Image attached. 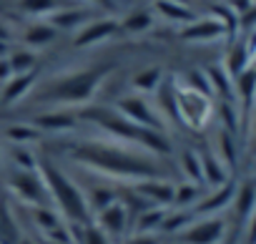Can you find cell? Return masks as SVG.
Returning <instances> with one entry per match:
<instances>
[{
    "label": "cell",
    "mask_w": 256,
    "mask_h": 244,
    "mask_svg": "<svg viewBox=\"0 0 256 244\" xmlns=\"http://www.w3.org/2000/svg\"><path fill=\"white\" fill-rule=\"evenodd\" d=\"M244 241H246V244H256V209H254V214L246 219V234H244Z\"/></svg>",
    "instance_id": "cell-41"
},
{
    "label": "cell",
    "mask_w": 256,
    "mask_h": 244,
    "mask_svg": "<svg viewBox=\"0 0 256 244\" xmlns=\"http://www.w3.org/2000/svg\"><path fill=\"white\" fill-rule=\"evenodd\" d=\"M6 159L18 171H36L40 166V156L36 154L33 146H8L6 149Z\"/></svg>",
    "instance_id": "cell-27"
},
{
    "label": "cell",
    "mask_w": 256,
    "mask_h": 244,
    "mask_svg": "<svg viewBox=\"0 0 256 244\" xmlns=\"http://www.w3.org/2000/svg\"><path fill=\"white\" fill-rule=\"evenodd\" d=\"M234 209H236V216L238 221L246 224V219L254 214L256 209V181H244V184H236V194H234Z\"/></svg>",
    "instance_id": "cell-23"
},
{
    "label": "cell",
    "mask_w": 256,
    "mask_h": 244,
    "mask_svg": "<svg viewBox=\"0 0 256 244\" xmlns=\"http://www.w3.org/2000/svg\"><path fill=\"white\" fill-rule=\"evenodd\" d=\"M176 111H178V124L194 131H204L214 118V101L204 93L186 88L176 78Z\"/></svg>",
    "instance_id": "cell-5"
},
{
    "label": "cell",
    "mask_w": 256,
    "mask_h": 244,
    "mask_svg": "<svg viewBox=\"0 0 256 244\" xmlns=\"http://www.w3.org/2000/svg\"><path fill=\"white\" fill-rule=\"evenodd\" d=\"M8 63H10L13 76H16V73H30V71H36L38 58H36V53L30 48H20V51H13L8 56Z\"/></svg>",
    "instance_id": "cell-39"
},
{
    "label": "cell",
    "mask_w": 256,
    "mask_h": 244,
    "mask_svg": "<svg viewBox=\"0 0 256 244\" xmlns=\"http://www.w3.org/2000/svg\"><path fill=\"white\" fill-rule=\"evenodd\" d=\"M0 41H3V43H10V41H13V31H10L3 21H0Z\"/></svg>",
    "instance_id": "cell-44"
},
{
    "label": "cell",
    "mask_w": 256,
    "mask_h": 244,
    "mask_svg": "<svg viewBox=\"0 0 256 244\" xmlns=\"http://www.w3.org/2000/svg\"><path fill=\"white\" fill-rule=\"evenodd\" d=\"M126 244H158V234H131Z\"/></svg>",
    "instance_id": "cell-42"
},
{
    "label": "cell",
    "mask_w": 256,
    "mask_h": 244,
    "mask_svg": "<svg viewBox=\"0 0 256 244\" xmlns=\"http://www.w3.org/2000/svg\"><path fill=\"white\" fill-rule=\"evenodd\" d=\"M78 3H93V6H100V8H110L113 0H78Z\"/></svg>",
    "instance_id": "cell-45"
},
{
    "label": "cell",
    "mask_w": 256,
    "mask_h": 244,
    "mask_svg": "<svg viewBox=\"0 0 256 244\" xmlns=\"http://www.w3.org/2000/svg\"><path fill=\"white\" fill-rule=\"evenodd\" d=\"M166 211L168 209L164 206H146L144 211H138V216L134 219V234H158Z\"/></svg>",
    "instance_id": "cell-25"
},
{
    "label": "cell",
    "mask_w": 256,
    "mask_h": 244,
    "mask_svg": "<svg viewBox=\"0 0 256 244\" xmlns=\"http://www.w3.org/2000/svg\"><path fill=\"white\" fill-rule=\"evenodd\" d=\"M30 214H33V224L43 231V234H48V231H53L56 226H60V224H66L63 221V216L56 211V206H33L30 209Z\"/></svg>",
    "instance_id": "cell-36"
},
{
    "label": "cell",
    "mask_w": 256,
    "mask_h": 244,
    "mask_svg": "<svg viewBox=\"0 0 256 244\" xmlns=\"http://www.w3.org/2000/svg\"><path fill=\"white\" fill-rule=\"evenodd\" d=\"M73 6H78V0H18V8L26 16H36V18H50L53 13Z\"/></svg>",
    "instance_id": "cell-20"
},
{
    "label": "cell",
    "mask_w": 256,
    "mask_h": 244,
    "mask_svg": "<svg viewBox=\"0 0 256 244\" xmlns=\"http://www.w3.org/2000/svg\"><path fill=\"white\" fill-rule=\"evenodd\" d=\"M43 244H50V241H43Z\"/></svg>",
    "instance_id": "cell-49"
},
{
    "label": "cell",
    "mask_w": 256,
    "mask_h": 244,
    "mask_svg": "<svg viewBox=\"0 0 256 244\" xmlns=\"http://www.w3.org/2000/svg\"><path fill=\"white\" fill-rule=\"evenodd\" d=\"M93 224L100 231H106L110 239H126V234L131 231V226H134V214L128 211L126 204L118 199L116 204H110L103 211H98L93 216Z\"/></svg>",
    "instance_id": "cell-10"
},
{
    "label": "cell",
    "mask_w": 256,
    "mask_h": 244,
    "mask_svg": "<svg viewBox=\"0 0 256 244\" xmlns=\"http://www.w3.org/2000/svg\"><path fill=\"white\" fill-rule=\"evenodd\" d=\"M123 118H128L131 124L136 126H144V129H151V131H166V121L164 116L158 113V108L141 93H128V96H120L113 106Z\"/></svg>",
    "instance_id": "cell-6"
},
{
    "label": "cell",
    "mask_w": 256,
    "mask_h": 244,
    "mask_svg": "<svg viewBox=\"0 0 256 244\" xmlns=\"http://www.w3.org/2000/svg\"><path fill=\"white\" fill-rule=\"evenodd\" d=\"M88 21H93V11L83 8V6H73V8H66V11H58L48 18V23L56 28V31H78L80 26H86Z\"/></svg>",
    "instance_id": "cell-17"
},
{
    "label": "cell",
    "mask_w": 256,
    "mask_h": 244,
    "mask_svg": "<svg viewBox=\"0 0 256 244\" xmlns=\"http://www.w3.org/2000/svg\"><path fill=\"white\" fill-rule=\"evenodd\" d=\"M234 194H236V181H228L224 186H216V189H208L198 201L196 206L191 209V214L196 219H206V216H218L224 209L231 206L234 201Z\"/></svg>",
    "instance_id": "cell-12"
},
{
    "label": "cell",
    "mask_w": 256,
    "mask_h": 244,
    "mask_svg": "<svg viewBox=\"0 0 256 244\" xmlns=\"http://www.w3.org/2000/svg\"><path fill=\"white\" fill-rule=\"evenodd\" d=\"M66 156L83 171L100 176L103 181L138 184L144 179H168L158 156L126 146L103 136H86L66 144Z\"/></svg>",
    "instance_id": "cell-1"
},
{
    "label": "cell",
    "mask_w": 256,
    "mask_h": 244,
    "mask_svg": "<svg viewBox=\"0 0 256 244\" xmlns=\"http://www.w3.org/2000/svg\"><path fill=\"white\" fill-rule=\"evenodd\" d=\"M178 171L184 176V181H194V184H204V174H201V154L194 149H184L178 154Z\"/></svg>",
    "instance_id": "cell-31"
},
{
    "label": "cell",
    "mask_w": 256,
    "mask_h": 244,
    "mask_svg": "<svg viewBox=\"0 0 256 244\" xmlns=\"http://www.w3.org/2000/svg\"><path fill=\"white\" fill-rule=\"evenodd\" d=\"M76 113H78L80 124H88L103 139H110V141H118V144H126V146L148 151V154H154L158 159H166V156L174 154V144H171L166 131H151V129L136 126L128 118H123L113 106H93V103H88V106L78 108Z\"/></svg>",
    "instance_id": "cell-2"
},
{
    "label": "cell",
    "mask_w": 256,
    "mask_h": 244,
    "mask_svg": "<svg viewBox=\"0 0 256 244\" xmlns=\"http://www.w3.org/2000/svg\"><path fill=\"white\" fill-rule=\"evenodd\" d=\"M30 124L46 136V134H53L58 139H68L73 136L78 129H80V121H78V113L70 111V108H48L43 113H36Z\"/></svg>",
    "instance_id": "cell-8"
},
{
    "label": "cell",
    "mask_w": 256,
    "mask_h": 244,
    "mask_svg": "<svg viewBox=\"0 0 256 244\" xmlns=\"http://www.w3.org/2000/svg\"><path fill=\"white\" fill-rule=\"evenodd\" d=\"M70 231H73L76 244H113V239L106 231H100L93 221L90 224H70Z\"/></svg>",
    "instance_id": "cell-34"
},
{
    "label": "cell",
    "mask_w": 256,
    "mask_h": 244,
    "mask_svg": "<svg viewBox=\"0 0 256 244\" xmlns=\"http://www.w3.org/2000/svg\"><path fill=\"white\" fill-rule=\"evenodd\" d=\"M251 151L256 154V111H254V124H251Z\"/></svg>",
    "instance_id": "cell-46"
},
{
    "label": "cell",
    "mask_w": 256,
    "mask_h": 244,
    "mask_svg": "<svg viewBox=\"0 0 256 244\" xmlns=\"http://www.w3.org/2000/svg\"><path fill=\"white\" fill-rule=\"evenodd\" d=\"M56 38H58V31H56L48 21L33 23V26H28L26 33H23V43H26L30 51H33V48H46V46H50Z\"/></svg>",
    "instance_id": "cell-26"
},
{
    "label": "cell",
    "mask_w": 256,
    "mask_h": 244,
    "mask_svg": "<svg viewBox=\"0 0 256 244\" xmlns=\"http://www.w3.org/2000/svg\"><path fill=\"white\" fill-rule=\"evenodd\" d=\"M154 26V13L151 11H134L120 21V31L126 33H146Z\"/></svg>",
    "instance_id": "cell-37"
},
{
    "label": "cell",
    "mask_w": 256,
    "mask_h": 244,
    "mask_svg": "<svg viewBox=\"0 0 256 244\" xmlns=\"http://www.w3.org/2000/svg\"><path fill=\"white\" fill-rule=\"evenodd\" d=\"M8 56H10V43L0 41V58H8Z\"/></svg>",
    "instance_id": "cell-47"
},
{
    "label": "cell",
    "mask_w": 256,
    "mask_h": 244,
    "mask_svg": "<svg viewBox=\"0 0 256 244\" xmlns=\"http://www.w3.org/2000/svg\"><path fill=\"white\" fill-rule=\"evenodd\" d=\"M10 76H13V68H10L8 58H0V83H6Z\"/></svg>",
    "instance_id": "cell-43"
},
{
    "label": "cell",
    "mask_w": 256,
    "mask_h": 244,
    "mask_svg": "<svg viewBox=\"0 0 256 244\" xmlns=\"http://www.w3.org/2000/svg\"><path fill=\"white\" fill-rule=\"evenodd\" d=\"M204 71H206V78H208V86H211V96H216L218 101H236L234 78L228 76V71L224 66H208Z\"/></svg>",
    "instance_id": "cell-18"
},
{
    "label": "cell",
    "mask_w": 256,
    "mask_h": 244,
    "mask_svg": "<svg viewBox=\"0 0 256 244\" xmlns=\"http://www.w3.org/2000/svg\"><path fill=\"white\" fill-rule=\"evenodd\" d=\"M194 219H196V216L191 214V209H174V206H168V211H166V216H164V224H161V231H164V234H178V231H184Z\"/></svg>",
    "instance_id": "cell-35"
},
{
    "label": "cell",
    "mask_w": 256,
    "mask_h": 244,
    "mask_svg": "<svg viewBox=\"0 0 256 244\" xmlns=\"http://www.w3.org/2000/svg\"><path fill=\"white\" fill-rule=\"evenodd\" d=\"M20 244H38V241H33V239H23Z\"/></svg>",
    "instance_id": "cell-48"
},
{
    "label": "cell",
    "mask_w": 256,
    "mask_h": 244,
    "mask_svg": "<svg viewBox=\"0 0 256 244\" xmlns=\"http://www.w3.org/2000/svg\"><path fill=\"white\" fill-rule=\"evenodd\" d=\"M118 31H120V23H118L116 18H110V16H106V18H93V21H88L86 26H80V28L76 31L73 46H76V48H93V46H98V43L113 38Z\"/></svg>",
    "instance_id": "cell-11"
},
{
    "label": "cell",
    "mask_w": 256,
    "mask_h": 244,
    "mask_svg": "<svg viewBox=\"0 0 256 244\" xmlns=\"http://www.w3.org/2000/svg\"><path fill=\"white\" fill-rule=\"evenodd\" d=\"M134 191L144 199V204L168 209V206L174 204L176 184H174L171 179H144V181L134 184Z\"/></svg>",
    "instance_id": "cell-14"
},
{
    "label": "cell",
    "mask_w": 256,
    "mask_h": 244,
    "mask_svg": "<svg viewBox=\"0 0 256 244\" xmlns=\"http://www.w3.org/2000/svg\"><path fill=\"white\" fill-rule=\"evenodd\" d=\"M0 151H3V149H0Z\"/></svg>",
    "instance_id": "cell-50"
},
{
    "label": "cell",
    "mask_w": 256,
    "mask_h": 244,
    "mask_svg": "<svg viewBox=\"0 0 256 244\" xmlns=\"http://www.w3.org/2000/svg\"><path fill=\"white\" fill-rule=\"evenodd\" d=\"M221 161H224V166L228 169V171H234L236 169V164H238V146H236V136L234 134H228V131H224V129H218V136H216V151H214Z\"/></svg>",
    "instance_id": "cell-30"
},
{
    "label": "cell",
    "mask_w": 256,
    "mask_h": 244,
    "mask_svg": "<svg viewBox=\"0 0 256 244\" xmlns=\"http://www.w3.org/2000/svg\"><path fill=\"white\" fill-rule=\"evenodd\" d=\"M186 88H191V91H196V93H204V96H208V98H214L211 96V86H208V78H206V71L204 68H191L188 73H184V78H178Z\"/></svg>",
    "instance_id": "cell-40"
},
{
    "label": "cell",
    "mask_w": 256,
    "mask_h": 244,
    "mask_svg": "<svg viewBox=\"0 0 256 244\" xmlns=\"http://www.w3.org/2000/svg\"><path fill=\"white\" fill-rule=\"evenodd\" d=\"M176 236H178V244H221L226 236V219L221 216L194 219Z\"/></svg>",
    "instance_id": "cell-9"
},
{
    "label": "cell",
    "mask_w": 256,
    "mask_h": 244,
    "mask_svg": "<svg viewBox=\"0 0 256 244\" xmlns=\"http://www.w3.org/2000/svg\"><path fill=\"white\" fill-rule=\"evenodd\" d=\"M211 18H216V21L226 28V38H234L236 31H238V26H241V23H238L241 18L228 8V3H216V6L211 8Z\"/></svg>",
    "instance_id": "cell-38"
},
{
    "label": "cell",
    "mask_w": 256,
    "mask_h": 244,
    "mask_svg": "<svg viewBox=\"0 0 256 244\" xmlns=\"http://www.w3.org/2000/svg\"><path fill=\"white\" fill-rule=\"evenodd\" d=\"M248 66H251V51H248V43L236 41V43L228 48V53H226V63H224V68L228 71L231 78H236V76L244 73Z\"/></svg>",
    "instance_id": "cell-29"
},
{
    "label": "cell",
    "mask_w": 256,
    "mask_h": 244,
    "mask_svg": "<svg viewBox=\"0 0 256 244\" xmlns=\"http://www.w3.org/2000/svg\"><path fill=\"white\" fill-rule=\"evenodd\" d=\"M201 174H204V184L208 189H216V186H224L231 181V171L224 166V161L214 151L201 154Z\"/></svg>",
    "instance_id": "cell-16"
},
{
    "label": "cell",
    "mask_w": 256,
    "mask_h": 244,
    "mask_svg": "<svg viewBox=\"0 0 256 244\" xmlns=\"http://www.w3.org/2000/svg\"><path fill=\"white\" fill-rule=\"evenodd\" d=\"M8 189H10V194L18 201H23L30 209L33 206H48L50 204L48 186H46V181L40 176V169H36V171H18V169H13L10 176H8Z\"/></svg>",
    "instance_id": "cell-7"
},
{
    "label": "cell",
    "mask_w": 256,
    "mask_h": 244,
    "mask_svg": "<svg viewBox=\"0 0 256 244\" xmlns=\"http://www.w3.org/2000/svg\"><path fill=\"white\" fill-rule=\"evenodd\" d=\"M178 38L188 41V43H214V41L226 38V28L211 16L208 18H196L194 23H188L178 31Z\"/></svg>",
    "instance_id": "cell-15"
},
{
    "label": "cell",
    "mask_w": 256,
    "mask_h": 244,
    "mask_svg": "<svg viewBox=\"0 0 256 244\" xmlns=\"http://www.w3.org/2000/svg\"><path fill=\"white\" fill-rule=\"evenodd\" d=\"M38 86V71L30 73H16L3 83V91H0V108H13L18 106L23 98H28L33 93V88Z\"/></svg>",
    "instance_id": "cell-13"
},
{
    "label": "cell",
    "mask_w": 256,
    "mask_h": 244,
    "mask_svg": "<svg viewBox=\"0 0 256 244\" xmlns=\"http://www.w3.org/2000/svg\"><path fill=\"white\" fill-rule=\"evenodd\" d=\"M164 68L161 66H148L144 71H138L134 78H131V88L134 93H141V96H148V93H156L158 86L164 83Z\"/></svg>",
    "instance_id": "cell-24"
},
{
    "label": "cell",
    "mask_w": 256,
    "mask_h": 244,
    "mask_svg": "<svg viewBox=\"0 0 256 244\" xmlns=\"http://www.w3.org/2000/svg\"><path fill=\"white\" fill-rule=\"evenodd\" d=\"M214 116L221 121V129L228 134H238L241 131V108L236 101H218L214 106Z\"/></svg>",
    "instance_id": "cell-28"
},
{
    "label": "cell",
    "mask_w": 256,
    "mask_h": 244,
    "mask_svg": "<svg viewBox=\"0 0 256 244\" xmlns=\"http://www.w3.org/2000/svg\"><path fill=\"white\" fill-rule=\"evenodd\" d=\"M40 176L48 186V196L50 204L56 206V211L63 216L66 224H90L93 214L86 199V191L50 159H40Z\"/></svg>",
    "instance_id": "cell-4"
},
{
    "label": "cell",
    "mask_w": 256,
    "mask_h": 244,
    "mask_svg": "<svg viewBox=\"0 0 256 244\" xmlns=\"http://www.w3.org/2000/svg\"><path fill=\"white\" fill-rule=\"evenodd\" d=\"M154 11H156L164 21L178 23V26H188V23L196 21V13H194L186 3H181V0H156Z\"/></svg>",
    "instance_id": "cell-19"
},
{
    "label": "cell",
    "mask_w": 256,
    "mask_h": 244,
    "mask_svg": "<svg viewBox=\"0 0 256 244\" xmlns=\"http://www.w3.org/2000/svg\"><path fill=\"white\" fill-rule=\"evenodd\" d=\"M204 196V189L201 184H194V181H181L176 184V191H174V209H194L196 201Z\"/></svg>",
    "instance_id": "cell-33"
},
{
    "label": "cell",
    "mask_w": 256,
    "mask_h": 244,
    "mask_svg": "<svg viewBox=\"0 0 256 244\" xmlns=\"http://www.w3.org/2000/svg\"><path fill=\"white\" fill-rule=\"evenodd\" d=\"M86 199H88V206H90V214L96 216L98 211H103L106 206H110V204H116L118 199H120V194L106 181V184H100V186H93L90 191H86Z\"/></svg>",
    "instance_id": "cell-32"
},
{
    "label": "cell",
    "mask_w": 256,
    "mask_h": 244,
    "mask_svg": "<svg viewBox=\"0 0 256 244\" xmlns=\"http://www.w3.org/2000/svg\"><path fill=\"white\" fill-rule=\"evenodd\" d=\"M3 139L8 146H36L43 134L30 124V121H26V124H10L3 129Z\"/></svg>",
    "instance_id": "cell-21"
},
{
    "label": "cell",
    "mask_w": 256,
    "mask_h": 244,
    "mask_svg": "<svg viewBox=\"0 0 256 244\" xmlns=\"http://www.w3.org/2000/svg\"><path fill=\"white\" fill-rule=\"evenodd\" d=\"M113 63H100V66H88L78 71H68L60 76H53L36 86V101L48 108H83L93 101L96 91L100 83L110 76Z\"/></svg>",
    "instance_id": "cell-3"
},
{
    "label": "cell",
    "mask_w": 256,
    "mask_h": 244,
    "mask_svg": "<svg viewBox=\"0 0 256 244\" xmlns=\"http://www.w3.org/2000/svg\"><path fill=\"white\" fill-rule=\"evenodd\" d=\"M234 93H236V103H241L244 111L256 101V63H251L244 73L234 78Z\"/></svg>",
    "instance_id": "cell-22"
}]
</instances>
